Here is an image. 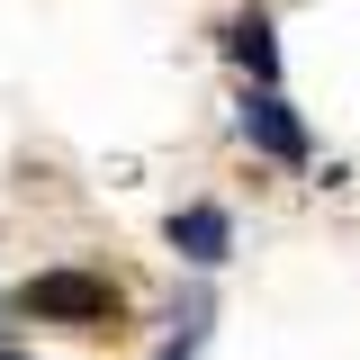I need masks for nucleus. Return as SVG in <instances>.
Masks as SVG:
<instances>
[{
    "instance_id": "nucleus-1",
    "label": "nucleus",
    "mask_w": 360,
    "mask_h": 360,
    "mask_svg": "<svg viewBox=\"0 0 360 360\" xmlns=\"http://www.w3.org/2000/svg\"><path fill=\"white\" fill-rule=\"evenodd\" d=\"M18 307L45 315V324H117V288L99 279V270H37L27 288H18Z\"/></svg>"
},
{
    "instance_id": "nucleus-2",
    "label": "nucleus",
    "mask_w": 360,
    "mask_h": 360,
    "mask_svg": "<svg viewBox=\"0 0 360 360\" xmlns=\"http://www.w3.org/2000/svg\"><path fill=\"white\" fill-rule=\"evenodd\" d=\"M243 135H252V144H262L270 162H307V127H297V108H288V99H279V90H252V99H243Z\"/></svg>"
},
{
    "instance_id": "nucleus-3",
    "label": "nucleus",
    "mask_w": 360,
    "mask_h": 360,
    "mask_svg": "<svg viewBox=\"0 0 360 360\" xmlns=\"http://www.w3.org/2000/svg\"><path fill=\"white\" fill-rule=\"evenodd\" d=\"M172 252L189 270H217L225 252H234V217H225V207H180L172 217Z\"/></svg>"
},
{
    "instance_id": "nucleus-4",
    "label": "nucleus",
    "mask_w": 360,
    "mask_h": 360,
    "mask_svg": "<svg viewBox=\"0 0 360 360\" xmlns=\"http://www.w3.org/2000/svg\"><path fill=\"white\" fill-rule=\"evenodd\" d=\"M225 54H234L252 82H279V37H270V18H234V27H225Z\"/></svg>"
},
{
    "instance_id": "nucleus-5",
    "label": "nucleus",
    "mask_w": 360,
    "mask_h": 360,
    "mask_svg": "<svg viewBox=\"0 0 360 360\" xmlns=\"http://www.w3.org/2000/svg\"><path fill=\"white\" fill-rule=\"evenodd\" d=\"M162 360H189V342H172V352H162Z\"/></svg>"
},
{
    "instance_id": "nucleus-6",
    "label": "nucleus",
    "mask_w": 360,
    "mask_h": 360,
    "mask_svg": "<svg viewBox=\"0 0 360 360\" xmlns=\"http://www.w3.org/2000/svg\"><path fill=\"white\" fill-rule=\"evenodd\" d=\"M0 360H37V352H0Z\"/></svg>"
}]
</instances>
